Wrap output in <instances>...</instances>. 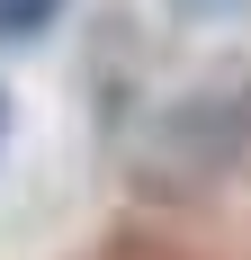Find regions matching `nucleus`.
I'll return each mask as SVG.
<instances>
[{
    "label": "nucleus",
    "mask_w": 251,
    "mask_h": 260,
    "mask_svg": "<svg viewBox=\"0 0 251 260\" xmlns=\"http://www.w3.org/2000/svg\"><path fill=\"white\" fill-rule=\"evenodd\" d=\"M0 144H9V99H0Z\"/></svg>",
    "instance_id": "nucleus-2"
},
{
    "label": "nucleus",
    "mask_w": 251,
    "mask_h": 260,
    "mask_svg": "<svg viewBox=\"0 0 251 260\" xmlns=\"http://www.w3.org/2000/svg\"><path fill=\"white\" fill-rule=\"evenodd\" d=\"M63 18V0H0V45H27Z\"/></svg>",
    "instance_id": "nucleus-1"
}]
</instances>
